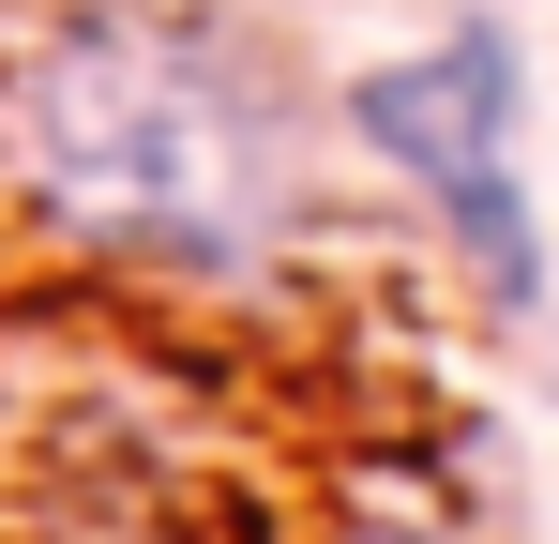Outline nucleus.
<instances>
[{"label": "nucleus", "mask_w": 559, "mask_h": 544, "mask_svg": "<svg viewBox=\"0 0 559 544\" xmlns=\"http://www.w3.org/2000/svg\"><path fill=\"white\" fill-rule=\"evenodd\" d=\"M0 212L182 303H258L318 243V137L273 31L212 0L0 15Z\"/></svg>", "instance_id": "f257e3e1"}, {"label": "nucleus", "mask_w": 559, "mask_h": 544, "mask_svg": "<svg viewBox=\"0 0 559 544\" xmlns=\"http://www.w3.org/2000/svg\"><path fill=\"white\" fill-rule=\"evenodd\" d=\"M0 544H273V499L167 333L0 303Z\"/></svg>", "instance_id": "f03ea898"}, {"label": "nucleus", "mask_w": 559, "mask_h": 544, "mask_svg": "<svg viewBox=\"0 0 559 544\" xmlns=\"http://www.w3.org/2000/svg\"><path fill=\"white\" fill-rule=\"evenodd\" d=\"M333 121H348V152L408 181H454V167H499V152H530V46L499 31V15H454L439 46H408V61H364V76L333 91Z\"/></svg>", "instance_id": "7ed1b4c3"}, {"label": "nucleus", "mask_w": 559, "mask_h": 544, "mask_svg": "<svg viewBox=\"0 0 559 544\" xmlns=\"http://www.w3.org/2000/svg\"><path fill=\"white\" fill-rule=\"evenodd\" d=\"M424 212H439V243L468 258V287L499 303V318H545V212H530V152H499V167H454L424 181Z\"/></svg>", "instance_id": "20e7f679"}]
</instances>
